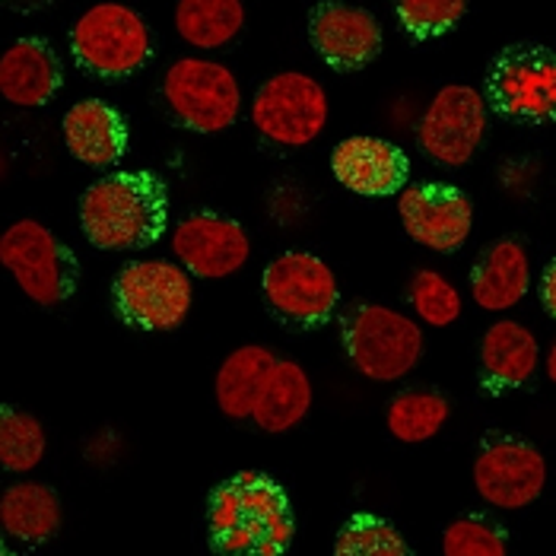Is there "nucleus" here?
I'll return each instance as SVG.
<instances>
[{"label": "nucleus", "instance_id": "nucleus-1", "mask_svg": "<svg viewBox=\"0 0 556 556\" xmlns=\"http://www.w3.org/2000/svg\"><path fill=\"white\" fill-rule=\"evenodd\" d=\"M296 534L287 490L264 471H239L223 480L207 503V538L216 554L280 556Z\"/></svg>", "mask_w": 556, "mask_h": 556}, {"label": "nucleus", "instance_id": "nucleus-2", "mask_svg": "<svg viewBox=\"0 0 556 556\" xmlns=\"http://www.w3.org/2000/svg\"><path fill=\"white\" fill-rule=\"evenodd\" d=\"M80 229L102 252H137L169 229V191L153 172H115L80 198Z\"/></svg>", "mask_w": 556, "mask_h": 556}, {"label": "nucleus", "instance_id": "nucleus-3", "mask_svg": "<svg viewBox=\"0 0 556 556\" xmlns=\"http://www.w3.org/2000/svg\"><path fill=\"white\" fill-rule=\"evenodd\" d=\"M343 350L353 369L369 382H397L424 356V331L404 312L388 305H356L343 315Z\"/></svg>", "mask_w": 556, "mask_h": 556}, {"label": "nucleus", "instance_id": "nucleus-4", "mask_svg": "<svg viewBox=\"0 0 556 556\" xmlns=\"http://www.w3.org/2000/svg\"><path fill=\"white\" fill-rule=\"evenodd\" d=\"M191 270L178 261L143 257L125 264L112 280L115 315L137 331H175L191 312Z\"/></svg>", "mask_w": 556, "mask_h": 556}, {"label": "nucleus", "instance_id": "nucleus-5", "mask_svg": "<svg viewBox=\"0 0 556 556\" xmlns=\"http://www.w3.org/2000/svg\"><path fill=\"white\" fill-rule=\"evenodd\" d=\"M74 61L102 80H125L153 58V39L137 10L125 3H96L71 29Z\"/></svg>", "mask_w": 556, "mask_h": 556}, {"label": "nucleus", "instance_id": "nucleus-6", "mask_svg": "<svg viewBox=\"0 0 556 556\" xmlns=\"http://www.w3.org/2000/svg\"><path fill=\"white\" fill-rule=\"evenodd\" d=\"M0 261L36 305L54 308L77 293L80 261L39 219H20L0 236Z\"/></svg>", "mask_w": 556, "mask_h": 556}, {"label": "nucleus", "instance_id": "nucleus-7", "mask_svg": "<svg viewBox=\"0 0 556 556\" xmlns=\"http://www.w3.org/2000/svg\"><path fill=\"white\" fill-rule=\"evenodd\" d=\"M261 293L270 315L293 331H312L328 325L341 300L334 270L328 267V261L312 252H287L274 257L264 267Z\"/></svg>", "mask_w": 556, "mask_h": 556}, {"label": "nucleus", "instance_id": "nucleus-8", "mask_svg": "<svg viewBox=\"0 0 556 556\" xmlns=\"http://www.w3.org/2000/svg\"><path fill=\"white\" fill-rule=\"evenodd\" d=\"M486 102L521 125L556 122V54L541 45L506 48L486 74Z\"/></svg>", "mask_w": 556, "mask_h": 556}, {"label": "nucleus", "instance_id": "nucleus-9", "mask_svg": "<svg viewBox=\"0 0 556 556\" xmlns=\"http://www.w3.org/2000/svg\"><path fill=\"white\" fill-rule=\"evenodd\" d=\"M163 96L172 118L198 134H219L232 128L242 109V89L226 64L181 58L163 80Z\"/></svg>", "mask_w": 556, "mask_h": 556}, {"label": "nucleus", "instance_id": "nucleus-10", "mask_svg": "<svg viewBox=\"0 0 556 556\" xmlns=\"http://www.w3.org/2000/svg\"><path fill=\"white\" fill-rule=\"evenodd\" d=\"M252 125L270 143L305 147L328 125V92L300 71L267 77L252 102Z\"/></svg>", "mask_w": 556, "mask_h": 556}, {"label": "nucleus", "instance_id": "nucleus-11", "mask_svg": "<svg viewBox=\"0 0 556 556\" xmlns=\"http://www.w3.org/2000/svg\"><path fill=\"white\" fill-rule=\"evenodd\" d=\"M486 137V99L473 86H442L420 118L417 143L439 166H468Z\"/></svg>", "mask_w": 556, "mask_h": 556}, {"label": "nucleus", "instance_id": "nucleus-12", "mask_svg": "<svg viewBox=\"0 0 556 556\" xmlns=\"http://www.w3.org/2000/svg\"><path fill=\"white\" fill-rule=\"evenodd\" d=\"M547 483L544 455L513 435L486 439L477 462H473V486L480 500L496 509H525L531 506Z\"/></svg>", "mask_w": 556, "mask_h": 556}, {"label": "nucleus", "instance_id": "nucleus-13", "mask_svg": "<svg viewBox=\"0 0 556 556\" xmlns=\"http://www.w3.org/2000/svg\"><path fill=\"white\" fill-rule=\"evenodd\" d=\"M397 214L407 236L432 252H458L473 229L471 198L442 181L407 185L397 198Z\"/></svg>", "mask_w": 556, "mask_h": 556}, {"label": "nucleus", "instance_id": "nucleus-14", "mask_svg": "<svg viewBox=\"0 0 556 556\" xmlns=\"http://www.w3.org/2000/svg\"><path fill=\"white\" fill-rule=\"evenodd\" d=\"M172 255L201 280H226L245 267L252 255V239L242 223L229 216L194 214L175 226Z\"/></svg>", "mask_w": 556, "mask_h": 556}, {"label": "nucleus", "instance_id": "nucleus-15", "mask_svg": "<svg viewBox=\"0 0 556 556\" xmlns=\"http://www.w3.org/2000/svg\"><path fill=\"white\" fill-rule=\"evenodd\" d=\"M308 42L328 67L353 74L379 58L382 26L363 7L343 0H321L308 16Z\"/></svg>", "mask_w": 556, "mask_h": 556}, {"label": "nucleus", "instance_id": "nucleus-16", "mask_svg": "<svg viewBox=\"0 0 556 556\" xmlns=\"http://www.w3.org/2000/svg\"><path fill=\"white\" fill-rule=\"evenodd\" d=\"M331 172L346 191L359 198H388L407 188L410 160L382 137H346L331 153Z\"/></svg>", "mask_w": 556, "mask_h": 556}, {"label": "nucleus", "instance_id": "nucleus-17", "mask_svg": "<svg viewBox=\"0 0 556 556\" xmlns=\"http://www.w3.org/2000/svg\"><path fill=\"white\" fill-rule=\"evenodd\" d=\"M61 130L71 156L92 169H109L128 153V122L102 99H84L67 109Z\"/></svg>", "mask_w": 556, "mask_h": 556}, {"label": "nucleus", "instance_id": "nucleus-18", "mask_svg": "<svg viewBox=\"0 0 556 556\" xmlns=\"http://www.w3.org/2000/svg\"><path fill=\"white\" fill-rule=\"evenodd\" d=\"M64 84L61 61L42 39H20L3 51L0 61V92L20 109H36L58 96Z\"/></svg>", "mask_w": 556, "mask_h": 556}, {"label": "nucleus", "instance_id": "nucleus-19", "mask_svg": "<svg viewBox=\"0 0 556 556\" xmlns=\"http://www.w3.org/2000/svg\"><path fill=\"white\" fill-rule=\"evenodd\" d=\"M541 363L538 338L518 321H496L480 341V376L490 391H506L531 382Z\"/></svg>", "mask_w": 556, "mask_h": 556}, {"label": "nucleus", "instance_id": "nucleus-20", "mask_svg": "<svg viewBox=\"0 0 556 556\" xmlns=\"http://www.w3.org/2000/svg\"><path fill=\"white\" fill-rule=\"evenodd\" d=\"M531 287V257L518 239L493 242L471 274V296L486 312H506L525 300Z\"/></svg>", "mask_w": 556, "mask_h": 556}, {"label": "nucleus", "instance_id": "nucleus-21", "mask_svg": "<svg viewBox=\"0 0 556 556\" xmlns=\"http://www.w3.org/2000/svg\"><path fill=\"white\" fill-rule=\"evenodd\" d=\"M308 410H312L308 372L293 359H274V366L267 369V376L257 388L255 410H252L255 427L270 435H283L293 427H300L308 417Z\"/></svg>", "mask_w": 556, "mask_h": 556}, {"label": "nucleus", "instance_id": "nucleus-22", "mask_svg": "<svg viewBox=\"0 0 556 556\" xmlns=\"http://www.w3.org/2000/svg\"><path fill=\"white\" fill-rule=\"evenodd\" d=\"M0 525L23 547L45 544L61 531V500L48 483H13L0 496Z\"/></svg>", "mask_w": 556, "mask_h": 556}, {"label": "nucleus", "instance_id": "nucleus-23", "mask_svg": "<svg viewBox=\"0 0 556 556\" xmlns=\"http://www.w3.org/2000/svg\"><path fill=\"white\" fill-rule=\"evenodd\" d=\"M274 359L277 356L261 343L239 346L223 359V366L216 372V407L223 417L252 420L257 388H261V379L267 376V369L274 366Z\"/></svg>", "mask_w": 556, "mask_h": 556}, {"label": "nucleus", "instance_id": "nucleus-24", "mask_svg": "<svg viewBox=\"0 0 556 556\" xmlns=\"http://www.w3.org/2000/svg\"><path fill=\"white\" fill-rule=\"evenodd\" d=\"M245 26L242 0H178L175 7V29L194 48H223Z\"/></svg>", "mask_w": 556, "mask_h": 556}, {"label": "nucleus", "instance_id": "nucleus-25", "mask_svg": "<svg viewBox=\"0 0 556 556\" xmlns=\"http://www.w3.org/2000/svg\"><path fill=\"white\" fill-rule=\"evenodd\" d=\"M448 414H452V407L439 391L410 388V391H401V394L391 397V404H388V432L397 442L417 445V442H427L432 435H439L442 427L448 424Z\"/></svg>", "mask_w": 556, "mask_h": 556}, {"label": "nucleus", "instance_id": "nucleus-26", "mask_svg": "<svg viewBox=\"0 0 556 556\" xmlns=\"http://www.w3.org/2000/svg\"><path fill=\"white\" fill-rule=\"evenodd\" d=\"M45 452H48V432H45L42 420L7 404L0 410V465H3V471H33L42 465Z\"/></svg>", "mask_w": 556, "mask_h": 556}, {"label": "nucleus", "instance_id": "nucleus-27", "mask_svg": "<svg viewBox=\"0 0 556 556\" xmlns=\"http://www.w3.org/2000/svg\"><path fill=\"white\" fill-rule=\"evenodd\" d=\"M334 554L341 556H407L410 547L401 538V531L379 518V515L359 513L343 521L334 541Z\"/></svg>", "mask_w": 556, "mask_h": 556}, {"label": "nucleus", "instance_id": "nucleus-28", "mask_svg": "<svg viewBox=\"0 0 556 556\" xmlns=\"http://www.w3.org/2000/svg\"><path fill=\"white\" fill-rule=\"evenodd\" d=\"M407 300L414 305V312L432 328H448L462 315V293L439 270H427V267L417 270L410 280Z\"/></svg>", "mask_w": 556, "mask_h": 556}, {"label": "nucleus", "instance_id": "nucleus-29", "mask_svg": "<svg viewBox=\"0 0 556 556\" xmlns=\"http://www.w3.org/2000/svg\"><path fill=\"white\" fill-rule=\"evenodd\" d=\"M397 20L414 39H435L452 33L465 13L468 0H397Z\"/></svg>", "mask_w": 556, "mask_h": 556}, {"label": "nucleus", "instance_id": "nucleus-30", "mask_svg": "<svg viewBox=\"0 0 556 556\" xmlns=\"http://www.w3.org/2000/svg\"><path fill=\"white\" fill-rule=\"evenodd\" d=\"M442 551L448 556H506L509 541H506L503 528L493 525L490 518L468 515L445 528Z\"/></svg>", "mask_w": 556, "mask_h": 556}, {"label": "nucleus", "instance_id": "nucleus-31", "mask_svg": "<svg viewBox=\"0 0 556 556\" xmlns=\"http://www.w3.org/2000/svg\"><path fill=\"white\" fill-rule=\"evenodd\" d=\"M541 302H544L547 315L556 318V257L547 264V270L541 277Z\"/></svg>", "mask_w": 556, "mask_h": 556}, {"label": "nucleus", "instance_id": "nucleus-32", "mask_svg": "<svg viewBox=\"0 0 556 556\" xmlns=\"http://www.w3.org/2000/svg\"><path fill=\"white\" fill-rule=\"evenodd\" d=\"M547 376H551V382L556 386V343L551 346V353H547Z\"/></svg>", "mask_w": 556, "mask_h": 556}, {"label": "nucleus", "instance_id": "nucleus-33", "mask_svg": "<svg viewBox=\"0 0 556 556\" xmlns=\"http://www.w3.org/2000/svg\"><path fill=\"white\" fill-rule=\"evenodd\" d=\"M10 3H45V0H10Z\"/></svg>", "mask_w": 556, "mask_h": 556}]
</instances>
